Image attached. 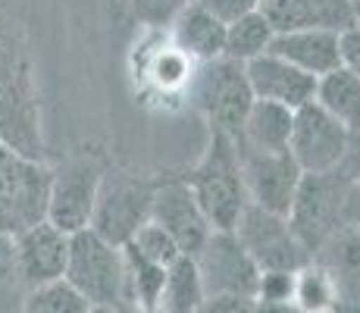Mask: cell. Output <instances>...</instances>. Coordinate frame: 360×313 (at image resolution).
Listing matches in <instances>:
<instances>
[{
  "mask_svg": "<svg viewBox=\"0 0 360 313\" xmlns=\"http://www.w3.org/2000/svg\"><path fill=\"white\" fill-rule=\"evenodd\" d=\"M235 151H238L248 200L254 207H260V210L288 217L297 185L304 179L301 166L292 160V154L288 151H276V154H269V151H248V148H238V144H235Z\"/></svg>",
  "mask_w": 360,
  "mask_h": 313,
  "instance_id": "cell-11",
  "label": "cell"
},
{
  "mask_svg": "<svg viewBox=\"0 0 360 313\" xmlns=\"http://www.w3.org/2000/svg\"><path fill=\"white\" fill-rule=\"evenodd\" d=\"M191 57H185L176 44L169 41V47L154 53L150 60V75H154L157 88L160 91H176V88H185L191 85V75H195V66H191Z\"/></svg>",
  "mask_w": 360,
  "mask_h": 313,
  "instance_id": "cell-26",
  "label": "cell"
},
{
  "mask_svg": "<svg viewBox=\"0 0 360 313\" xmlns=\"http://www.w3.org/2000/svg\"><path fill=\"white\" fill-rule=\"evenodd\" d=\"M251 313H301V310L292 301H260V298H254Z\"/></svg>",
  "mask_w": 360,
  "mask_h": 313,
  "instance_id": "cell-35",
  "label": "cell"
},
{
  "mask_svg": "<svg viewBox=\"0 0 360 313\" xmlns=\"http://www.w3.org/2000/svg\"><path fill=\"white\" fill-rule=\"evenodd\" d=\"M103 176V163L98 157H69L66 163L53 166L51 194H47V222L63 229L66 235L91 226L98 185Z\"/></svg>",
  "mask_w": 360,
  "mask_h": 313,
  "instance_id": "cell-9",
  "label": "cell"
},
{
  "mask_svg": "<svg viewBox=\"0 0 360 313\" xmlns=\"http://www.w3.org/2000/svg\"><path fill=\"white\" fill-rule=\"evenodd\" d=\"M245 75H248L254 101L282 103V107H288V110L304 107V103H310L316 94L314 75L301 72L297 66L276 57V53H260V57L248 60Z\"/></svg>",
  "mask_w": 360,
  "mask_h": 313,
  "instance_id": "cell-15",
  "label": "cell"
},
{
  "mask_svg": "<svg viewBox=\"0 0 360 313\" xmlns=\"http://www.w3.org/2000/svg\"><path fill=\"white\" fill-rule=\"evenodd\" d=\"M332 313H360V298L357 295H342V301L335 304Z\"/></svg>",
  "mask_w": 360,
  "mask_h": 313,
  "instance_id": "cell-36",
  "label": "cell"
},
{
  "mask_svg": "<svg viewBox=\"0 0 360 313\" xmlns=\"http://www.w3.org/2000/svg\"><path fill=\"white\" fill-rule=\"evenodd\" d=\"M295 307L301 313H332L342 301V285L335 273L320 260L304 263L295 273Z\"/></svg>",
  "mask_w": 360,
  "mask_h": 313,
  "instance_id": "cell-21",
  "label": "cell"
},
{
  "mask_svg": "<svg viewBox=\"0 0 360 313\" xmlns=\"http://www.w3.org/2000/svg\"><path fill=\"white\" fill-rule=\"evenodd\" d=\"M160 179L131 170H103L94 200L91 226L110 245H129L131 235L150 219V204Z\"/></svg>",
  "mask_w": 360,
  "mask_h": 313,
  "instance_id": "cell-4",
  "label": "cell"
},
{
  "mask_svg": "<svg viewBox=\"0 0 360 313\" xmlns=\"http://www.w3.org/2000/svg\"><path fill=\"white\" fill-rule=\"evenodd\" d=\"M129 248L135 250L138 257H144V260L157 263V267H169L172 260L182 257V250H179V245L172 241V235L166 232V229L157 226V222H150V219L144 222L135 235H131Z\"/></svg>",
  "mask_w": 360,
  "mask_h": 313,
  "instance_id": "cell-27",
  "label": "cell"
},
{
  "mask_svg": "<svg viewBox=\"0 0 360 313\" xmlns=\"http://www.w3.org/2000/svg\"><path fill=\"white\" fill-rule=\"evenodd\" d=\"M342 226L360 235V182H348L342 200Z\"/></svg>",
  "mask_w": 360,
  "mask_h": 313,
  "instance_id": "cell-34",
  "label": "cell"
},
{
  "mask_svg": "<svg viewBox=\"0 0 360 313\" xmlns=\"http://www.w3.org/2000/svg\"><path fill=\"white\" fill-rule=\"evenodd\" d=\"M351 10H354V23H360V0H351Z\"/></svg>",
  "mask_w": 360,
  "mask_h": 313,
  "instance_id": "cell-39",
  "label": "cell"
},
{
  "mask_svg": "<svg viewBox=\"0 0 360 313\" xmlns=\"http://www.w3.org/2000/svg\"><path fill=\"white\" fill-rule=\"evenodd\" d=\"M254 298H260V301H292L295 273H285V269H263L257 276V291H254Z\"/></svg>",
  "mask_w": 360,
  "mask_h": 313,
  "instance_id": "cell-29",
  "label": "cell"
},
{
  "mask_svg": "<svg viewBox=\"0 0 360 313\" xmlns=\"http://www.w3.org/2000/svg\"><path fill=\"white\" fill-rule=\"evenodd\" d=\"M150 222L166 229L185 257H195L213 232L185 179H160L157 182L154 204H150Z\"/></svg>",
  "mask_w": 360,
  "mask_h": 313,
  "instance_id": "cell-14",
  "label": "cell"
},
{
  "mask_svg": "<svg viewBox=\"0 0 360 313\" xmlns=\"http://www.w3.org/2000/svg\"><path fill=\"white\" fill-rule=\"evenodd\" d=\"M188 0H129L131 16L148 29H166L172 19L182 13V6Z\"/></svg>",
  "mask_w": 360,
  "mask_h": 313,
  "instance_id": "cell-28",
  "label": "cell"
},
{
  "mask_svg": "<svg viewBox=\"0 0 360 313\" xmlns=\"http://www.w3.org/2000/svg\"><path fill=\"white\" fill-rule=\"evenodd\" d=\"M357 298H360V288H357Z\"/></svg>",
  "mask_w": 360,
  "mask_h": 313,
  "instance_id": "cell-41",
  "label": "cell"
},
{
  "mask_svg": "<svg viewBox=\"0 0 360 313\" xmlns=\"http://www.w3.org/2000/svg\"><path fill=\"white\" fill-rule=\"evenodd\" d=\"M91 304L79 295L66 279L25 288L22 295V313H88Z\"/></svg>",
  "mask_w": 360,
  "mask_h": 313,
  "instance_id": "cell-25",
  "label": "cell"
},
{
  "mask_svg": "<svg viewBox=\"0 0 360 313\" xmlns=\"http://www.w3.org/2000/svg\"><path fill=\"white\" fill-rule=\"evenodd\" d=\"M63 279L85 298L88 304L129 310L126 285V254L120 245H110L94 229L69 235V260Z\"/></svg>",
  "mask_w": 360,
  "mask_h": 313,
  "instance_id": "cell-3",
  "label": "cell"
},
{
  "mask_svg": "<svg viewBox=\"0 0 360 313\" xmlns=\"http://www.w3.org/2000/svg\"><path fill=\"white\" fill-rule=\"evenodd\" d=\"M88 313H122V310H116V307H103V304H91V307H88Z\"/></svg>",
  "mask_w": 360,
  "mask_h": 313,
  "instance_id": "cell-37",
  "label": "cell"
},
{
  "mask_svg": "<svg viewBox=\"0 0 360 313\" xmlns=\"http://www.w3.org/2000/svg\"><path fill=\"white\" fill-rule=\"evenodd\" d=\"M254 298L248 295H207L195 313H251Z\"/></svg>",
  "mask_w": 360,
  "mask_h": 313,
  "instance_id": "cell-31",
  "label": "cell"
},
{
  "mask_svg": "<svg viewBox=\"0 0 360 313\" xmlns=\"http://www.w3.org/2000/svg\"><path fill=\"white\" fill-rule=\"evenodd\" d=\"M345 188H348V179L338 170L304 176L301 185H297L295 204L288 210V222H292L295 235L304 241V248L314 257L342 229Z\"/></svg>",
  "mask_w": 360,
  "mask_h": 313,
  "instance_id": "cell-7",
  "label": "cell"
},
{
  "mask_svg": "<svg viewBox=\"0 0 360 313\" xmlns=\"http://www.w3.org/2000/svg\"><path fill=\"white\" fill-rule=\"evenodd\" d=\"M53 166L25 157L0 141V235L13 238L22 229L47 219Z\"/></svg>",
  "mask_w": 360,
  "mask_h": 313,
  "instance_id": "cell-5",
  "label": "cell"
},
{
  "mask_svg": "<svg viewBox=\"0 0 360 313\" xmlns=\"http://www.w3.org/2000/svg\"><path fill=\"white\" fill-rule=\"evenodd\" d=\"M269 19L273 32H297V29H323L345 32L354 25L351 0H269L260 6Z\"/></svg>",
  "mask_w": 360,
  "mask_h": 313,
  "instance_id": "cell-16",
  "label": "cell"
},
{
  "mask_svg": "<svg viewBox=\"0 0 360 313\" xmlns=\"http://www.w3.org/2000/svg\"><path fill=\"white\" fill-rule=\"evenodd\" d=\"M185 182H188L213 232H232L245 207L251 204L245 191V179H241L235 141L229 135H219V132H210V144H207L204 157L198 160V166L188 172Z\"/></svg>",
  "mask_w": 360,
  "mask_h": 313,
  "instance_id": "cell-2",
  "label": "cell"
},
{
  "mask_svg": "<svg viewBox=\"0 0 360 313\" xmlns=\"http://www.w3.org/2000/svg\"><path fill=\"white\" fill-rule=\"evenodd\" d=\"M10 254L25 288H38V285L63 279L69 260V235L53 222L41 219L34 226L22 229L19 235H13Z\"/></svg>",
  "mask_w": 360,
  "mask_h": 313,
  "instance_id": "cell-13",
  "label": "cell"
},
{
  "mask_svg": "<svg viewBox=\"0 0 360 313\" xmlns=\"http://www.w3.org/2000/svg\"><path fill=\"white\" fill-rule=\"evenodd\" d=\"M338 172H342L348 182H360V129L348 132V144H345L342 163H338Z\"/></svg>",
  "mask_w": 360,
  "mask_h": 313,
  "instance_id": "cell-33",
  "label": "cell"
},
{
  "mask_svg": "<svg viewBox=\"0 0 360 313\" xmlns=\"http://www.w3.org/2000/svg\"><path fill=\"white\" fill-rule=\"evenodd\" d=\"M292 116L295 110L282 107V103L254 101L248 110L245 122H241L238 135L232 138L238 148L248 151H288V135H292Z\"/></svg>",
  "mask_w": 360,
  "mask_h": 313,
  "instance_id": "cell-19",
  "label": "cell"
},
{
  "mask_svg": "<svg viewBox=\"0 0 360 313\" xmlns=\"http://www.w3.org/2000/svg\"><path fill=\"white\" fill-rule=\"evenodd\" d=\"M198 6H204L213 19H219L223 25L238 23L241 16L257 10V0H195Z\"/></svg>",
  "mask_w": 360,
  "mask_h": 313,
  "instance_id": "cell-30",
  "label": "cell"
},
{
  "mask_svg": "<svg viewBox=\"0 0 360 313\" xmlns=\"http://www.w3.org/2000/svg\"><path fill=\"white\" fill-rule=\"evenodd\" d=\"M191 101H195L198 113L207 120V129L235 138L254 103L245 63L226 57L200 63L191 75Z\"/></svg>",
  "mask_w": 360,
  "mask_h": 313,
  "instance_id": "cell-6",
  "label": "cell"
},
{
  "mask_svg": "<svg viewBox=\"0 0 360 313\" xmlns=\"http://www.w3.org/2000/svg\"><path fill=\"white\" fill-rule=\"evenodd\" d=\"M235 238L241 241V248L248 250L257 269H285V273H297L304 263L314 260L304 241L295 235L288 217L279 213L260 210V207L248 204L241 219L235 222Z\"/></svg>",
  "mask_w": 360,
  "mask_h": 313,
  "instance_id": "cell-8",
  "label": "cell"
},
{
  "mask_svg": "<svg viewBox=\"0 0 360 313\" xmlns=\"http://www.w3.org/2000/svg\"><path fill=\"white\" fill-rule=\"evenodd\" d=\"M273 25L269 19L260 13V6L248 16H241L238 23L226 25V47H223V57L235 60V63H248L260 53L269 51V41H273Z\"/></svg>",
  "mask_w": 360,
  "mask_h": 313,
  "instance_id": "cell-23",
  "label": "cell"
},
{
  "mask_svg": "<svg viewBox=\"0 0 360 313\" xmlns=\"http://www.w3.org/2000/svg\"><path fill=\"white\" fill-rule=\"evenodd\" d=\"M348 144V129L329 116L316 101L304 103L292 116V135H288V154L304 176L338 170Z\"/></svg>",
  "mask_w": 360,
  "mask_h": 313,
  "instance_id": "cell-10",
  "label": "cell"
},
{
  "mask_svg": "<svg viewBox=\"0 0 360 313\" xmlns=\"http://www.w3.org/2000/svg\"><path fill=\"white\" fill-rule=\"evenodd\" d=\"M126 254V285H129V310L131 307H157L163 295V282H166V267L138 257L129 245H122Z\"/></svg>",
  "mask_w": 360,
  "mask_h": 313,
  "instance_id": "cell-24",
  "label": "cell"
},
{
  "mask_svg": "<svg viewBox=\"0 0 360 313\" xmlns=\"http://www.w3.org/2000/svg\"><path fill=\"white\" fill-rule=\"evenodd\" d=\"M0 141L34 160H44L38 69L29 34L13 16H0Z\"/></svg>",
  "mask_w": 360,
  "mask_h": 313,
  "instance_id": "cell-1",
  "label": "cell"
},
{
  "mask_svg": "<svg viewBox=\"0 0 360 313\" xmlns=\"http://www.w3.org/2000/svg\"><path fill=\"white\" fill-rule=\"evenodd\" d=\"M338 57L342 66L360 75V23L348 25L345 32H338Z\"/></svg>",
  "mask_w": 360,
  "mask_h": 313,
  "instance_id": "cell-32",
  "label": "cell"
},
{
  "mask_svg": "<svg viewBox=\"0 0 360 313\" xmlns=\"http://www.w3.org/2000/svg\"><path fill=\"white\" fill-rule=\"evenodd\" d=\"M200 282L207 295H248L257 291V263L248 257L235 232H210L204 248L195 254Z\"/></svg>",
  "mask_w": 360,
  "mask_h": 313,
  "instance_id": "cell-12",
  "label": "cell"
},
{
  "mask_svg": "<svg viewBox=\"0 0 360 313\" xmlns=\"http://www.w3.org/2000/svg\"><path fill=\"white\" fill-rule=\"evenodd\" d=\"M126 313H160V310H157V307H131Z\"/></svg>",
  "mask_w": 360,
  "mask_h": 313,
  "instance_id": "cell-38",
  "label": "cell"
},
{
  "mask_svg": "<svg viewBox=\"0 0 360 313\" xmlns=\"http://www.w3.org/2000/svg\"><path fill=\"white\" fill-rule=\"evenodd\" d=\"M314 101L326 110L329 116H335L348 132L360 129V75L351 69L338 66L332 72L316 79V94Z\"/></svg>",
  "mask_w": 360,
  "mask_h": 313,
  "instance_id": "cell-20",
  "label": "cell"
},
{
  "mask_svg": "<svg viewBox=\"0 0 360 313\" xmlns=\"http://www.w3.org/2000/svg\"><path fill=\"white\" fill-rule=\"evenodd\" d=\"M266 53H276V57L292 63V66L314 75V79H320V75L342 66V57H338V34L323 32V29L276 32Z\"/></svg>",
  "mask_w": 360,
  "mask_h": 313,
  "instance_id": "cell-17",
  "label": "cell"
},
{
  "mask_svg": "<svg viewBox=\"0 0 360 313\" xmlns=\"http://www.w3.org/2000/svg\"><path fill=\"white\" fill-rule=\"evenodd\" d=\"M263 4H269V0H257V6H263Z\"/></svg>",
  "mask_w": 360,
  "mask_h": 313,
  "instance_id": "cell-40",
  "label": "cell"
},
{
  "mask_svg": "<svg viewBox=\"0 0 360 313\" xmlns=\"http://www.w3.org/2000/svg\"><path fill=\"white\" fill-rule=\"evenodd\" d=\"M169 34H172V44L195 63H210L223 57L226 25L219 19H213L195 0H188L182 6V13L169 23Z\"/></svg>",
  "mask_w": 360,
  "mask_h": 313,
  "instance_id": "cell-18",
  "label": "cell"
},
{
  "mask_svg": "<svg viewBox=\"0 0 360 313\" xmlns=\"http://www.w3.org/2000/svg\"><path fill=\"white\" fill-rule=\"evenodd\" d=\"M207 298L204 282H200L198 263L195 257H179L166 267V282H163V295L157 310L160 313H195L200 307V301Z\"/></svg>",
  "mask_w": 360,
  "mask_h": 313,
  "instance_id": "cell-22",
  "label": "cell"
}]
</instances>
